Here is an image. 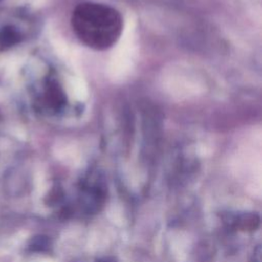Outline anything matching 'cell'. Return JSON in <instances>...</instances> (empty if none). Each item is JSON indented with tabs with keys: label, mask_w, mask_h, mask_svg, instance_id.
Here are the masks:
<instances>
[{
	"label": "cell",
	"mask_w": 262,
	"mask_h": 262,
	"mask_svg": "<svg viewBox=\"0 0 262 262\" xmlns=\"http://www.w3.org/2000/svg\"><path fill=\"white\" fill-rule=\"evenodd\" d=\"M71 25L83 44L95 50H104L119 40L123 31V17L110 5L83 2L73 10Z\"/></svg>",
	"instance_id": "1"
},
{
	"label": "cell",
	"mask_w": 262,
	"mask_h": 262,
	"mask_svg": "<svg viewBox=\"0 0 262 262\" xmlns=\"http://www.w3.org/2000/svg\"><path fill=\"white\" fill-rule=\"evenodd\" d=\"M229 225L243 231H254L260 225V217L256 213H243L229 217Z\"/></svg>",
	"instance_id": "2"
},
{
	"label": "cell",
	"mask_w": 262,
	"mask_h": 262,
	"mask_svg": "<svg viewBox=\"0 0 262 262\" xmlns=\"http://www.w3.org/2000/svg\"><path fill=\"white\" fill-rule=\"evenodd\" d=\"M255 254H253V262H261V249L260 247H257L254 251Z\"/></svg>",
	"instance_id": "3"
}]
</instances>
